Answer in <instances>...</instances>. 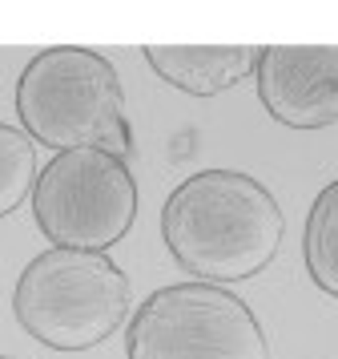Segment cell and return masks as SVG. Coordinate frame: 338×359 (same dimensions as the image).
<instances>
[{
  "mask_svg": "<svg viewBox=\"0 0 338 359\" xmlns=\"http://www.w3.org/2000/svg\"><path fill=\"white\" fill-rule=\"evenodd\" d=\"M286 218L270 186L241 170H202L161 206V238L177 266L202 283H241L266 271Z\"/></svg>",
  "mask_w": 338,
  "mask_h": 359,
  "instance_id": "cell-1",
  "label": "cell"
},
{
  "mask_svg": "<svg viewBox=\"0 0 338 359\" xmlns=\"http://www.w3.org/2000/svg\"><path fill=\"white\" fill-rule=\"evenodd\" d=\"M16 117L32 142L48 149H109L133 154L121 77L109 57L80 45L36 53L16 81Z\"/></svg>",
  "mask_w": 338,
  "mask_h": 359,
  "instance_id": "cell-2",
  "label": "cell"
},
{
  "mask_svg": "<svg viewBox=\"0 0 338 359\" xmlns=\"http://www.w3.org/2000/svg\"><path fill=\"white\" fill-rule=\"evenodd\" d=\"M129 299V278L109 255L52 246L20 271L13 315L52 351H89L125 323Z\"/></svg>",
  "mask_w": 338,
  "mask_h": 359,
  "instance_id": "cell-3",
  "label": "cell"
},
{
  "mask_svg": "<svg viewBox=\"0 0 338 359\" xmlns=\"http://www.w3.org/2000/svg\"><path fill=\"white\" fill-rule=\"evenodd\" d=\"M129 359H270L254 311L218 283H174L145 299L125 331Z\"/></svg>",
  "mask_w": 338,
  "mask_h": 359,
  "instance_id": "cell-4",
  "label": "cell"
},
{
  "mask_svg": "<svg viewBox=\"0 0 338 359\" xmlns=\"http://www.w3.org/2000/svg\"><path fill=\"white\" fill-rule=\"evenodd\" d=\"M36 226L52 246L109 250L137 218V182L109 149H69L41 170L32 190Z\"/></svg>",
  "mask_w": 338,
  "mask_h": 359,
  "instance_id": "cell-5",
  "label": "cell"
},
{
  "mask_svg": "<svg viewBox=\"0 0 338 359\" xmlns=\"http://www.w3.org/2000/svg\"><path fill=\"white\" fill-rule=\"evenodd\" d=\"M258 97L290 130L338 121V45H262Z\"/></svg>",
  "mask_w": 338,
  "mask_h": 359,
  "instance_id": "cell-6",
  "label": "cell"
},
{
  "mask_svg": "<svg viewBox=\"0 0 338 359\" xmlns=\"http://www.w3.org/2000/svg\"><path fill=\"white\" fill-rule=\"evenodd\" d=\"M262 45H145V61L161 81L193 97H218L258 73Z\"/></svg>",
  "mask_w": 338,
  "mask_h": 359,
  "instance_id": "cell-7",
  "label": "cell"
},
{
  "mask_svg": "<svg viewBox=\"0 0 338 359\" xmlns=\"http://www.w3.org/2000/svg\"><path fill=\"white\" fill-rule=\"evenodd\" d=\"M302 259L310 283L322 294L338 299V178L330 186H322L310 214H306Z\"/></svg>",
  "mask_w": 338,
  "mask_h": 359,
  "instance_id": "cell-8",
  "label": "cell"
},
{
  "mask_svg": "<svg viewBox=\"0 0 338 359\" xmlns=\"http://www.w3.org/2000/svg\"><path fill=\"white\" fill-rule=\"evenodd\" d=\"M36 142L24 130L0 121V218L36 190Z\"/></svg>",
  "mask_w": 338,
  "mask_h": 359,
  "instance_id": "cell-9",
  "label": "cell"
},
{
  "mask_svg": "<svg viewBox=\"0 0 338 359\" xmlns=\"http://www.w3.org/2000/svg\"><path fill=\"white\" fill-rule=\"evenodd\" d=\"M0 359H13V355H0Z\"/></svg>",
  "mask_w": 338,
  "mask_h": 359,
  "instance_id": "cell-10",
  "label": "cell"
}]
</instances>
